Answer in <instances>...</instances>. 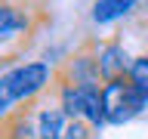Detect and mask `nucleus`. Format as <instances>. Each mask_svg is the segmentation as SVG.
Here are the masks:
<instances>
[{"instance_id": "nucleus-1", "label": "nucleus", "mask_w": 148, "mask_h": 139, "mask_svg": "<svg viewBox=\"0 0 148 139\" xmlns=\"http://www.w3.org/2000/svg\"><path fill=\"white\" fill-rule=\"evenodd\" d=\"M49 87H56V68L49 62H18L0 74V111L6 114L12 105L34 102Z\"/></svg>"}, {"instance_id": "nucleus-2", "label": "nucleus", "mask_w": 148, "mask_h": 139, "mask_svg": "<svg viewBox=\"0 0 148 139\" xmlns=\"http://www.w3.org/2000/svg\"><path fill=\"white\" fill-rule=\"evenodd\" d=\"M56 96L68 118L86 120L92 130L105 127V108H102V83H71L56 77Z\"/></svg>"}, {"instance_id": "nucleus-3", "label": "nucleus", "mask_w": 148, "mask_h": 139, "mask_svg": "<svg viewBox=\"0 0 148 139\" xmlns=\"http://www.w3.org/2000/svg\"><path fill=\"white\" fill-rule=\"evenodd\" d=\"M102 108H105V124L123 127L148 108V96L130 77H114L102 83Z\"/></svg>"}, {"instance_id": "nucleus-4", "label": "nucleus", "mask_w": 148, "mask_h": 139, "mask_svg": "<svg viewBox=\"0 0 148 139\" xmlns=\"http://www.w3.org/2000/svg\"><path fill=\"white\" fill-rule=\"evenodd\" d=\"M37 28V9L25 0H0V50L6 43H22Z\"/></svg>"}, {"instance_id": "nucleus-5", "label": "nucleus", "mask_w": 148, "mask_h": 139, "mask_svg": "<svg viewBox=\"0 0 148 139\" xmlns=\"http://www.w3.org/2000/svg\"><path fill=\"white\" fill-rule=\"evenodd\" d=\"M56 77L71 81V83H105L102 71H99V59H96V46L68 56L62 62V68H56Z\"/></svg>"}, {"instance_id": "nucleus-6", "label": "nucleus", "mask_w": 148, "mask_h": 139, "mask_svg": "<svg viewBox=\"0 0 148 139\" xmlns=\"http://www.w3.org/2000/svg\"><path fill=\"white\" fill-rule=\"evenodd\" d=\"M96 59H99L102 81L127 77L130 65H133V56L127 53V46L120 43V40H105V43H96Z\"/></svg>"}, {"instance_id": "nucleus-7", "label": "nucleus", "mask_w": 148, "mask_h": 139, "mask_svg": "<svg viewBox=\"0 0 148 139\" xmlns=\"http://www.w3.org/2000/svg\"><path fill=\"white\" fill-rule=\"evenodd\" d=\"M145 0H96L92 3V22L96 25H114V22H123L142 6Z\"/></svg>"}, {"instance_id": "nucleus-8", "label": "nucleus", "mask_w": 148, "mask_h": 139, "mask_svg": "<svg viewBox=\"0 0 148 139\" xmlns=\"http://www.w3.org/2000/svg\"><path fill=\"white\" fill-rule=\"evenodd\" d=\"M68 127V114L62 105H43L34 118V133L37 139H62Z\"/></svg>"}, {"instance_id": "nucleus-9", "label": "nucleus", "mask_w": 148, "mask_h": 139, "mask_svg": "<svg viewBox=\"0 0 148 139\" xmlns=\"http://www.w3.org/2000/svg\"><path fill=\"white\" fill-rule=\"evenodd\" d=\"M127 77L133 83H136L139 90L148 96V53H142V56H133V65H130V71H127Z\"/></svg>"}, {"instance_id": "nucleus-10", "label": "nucleus", "mask_w": 148, "mask_h": 139, "mask_svg": "<svg viewBox=\"0 0 148 139\" xmlns=\"http://www.w3.org/2000/svg\"><path fill=\"white\" fill-rule=\"evenodd\" d=\"M96 130L86 124V120H77V118H68V127H65V136L62 139H92Z\"/></svg>"}, {"instance_id": "nucleus-11", "label": "nucleus", "mask_w": 148, "mask_h": 139, "mask_svg": "<svg viewBox=\"0 0 148 139\" xmlns=\"http://www.w3.org/2000/svg\"><path fill=\"white\" fill-rule=\"evenodd\" d=\"M3 118H6V114H3V111H0V124H3Z\"/></svg>"}, {"instance_id": "nucleus-12", "label": "nucleus", "mask_w": 148, "mask_h": 139, "mask_svg": "<svg viewBox=\"0 0 148 139\" xmlns=\"http://www.w3.org/2000/svg\"><path fill=\"white\" fill-rule=\"evenodd\" d=\"M145 25H148V9H145Z\"/></svg>"}]
</instances>
